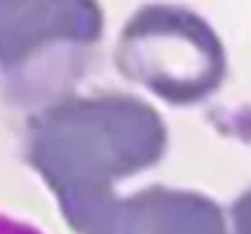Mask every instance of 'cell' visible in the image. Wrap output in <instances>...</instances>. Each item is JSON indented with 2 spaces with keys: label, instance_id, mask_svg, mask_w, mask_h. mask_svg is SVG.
Masks as SVG:
<instances>
[{
  "label": "cell",
  "instance_id": "cell-1",
  "mask_svg": "<svg viewBox=\"0 0 251 234\" xmlns=\"http://www.w3.org/2000/svg\"><path fill=\"white\" fill-rule=\"evenodd\" d=\"M166 147L161 112L125 90L59 95L25 130V158L76 234L117 195L122 181L154 168Z\"/></svg>",
  "mask_w": 251,
  "mask_h": 234
},
{
  "label": "cell",
  "instance_id": "cell-2",
  "mask_svg": "<svg viewBox=\"0 0 251 234\" xmlns=\"http://www.w3.org/2000/svg\"><path fill=\"white\" fill-rule=\"evenodd\" d=\"M122 76L171 105H195L227 78V49L215 27L185 5L137 7L115 42Z\"/></svg>",
  "mask_w": 251,
  "mask_h": 234
},
{
  "label": "cell",
  "instance_id": "cell-3",
  "mask_svg": "<svg viewBox=\"0 0 251 234\" xmlns=\"http://www.w3.org/2000/svg\"><path fill=\"white\" fill-rule=\"evenodd\" d=\"M102 34V10L88 0L0 5V64L27 66L32 59L81 54Z\"/></svg>",
  "mask_w": 251,
  "mask_h": 234
},
{
  "label": "cell",
  "instance_id": "cell-4",
  "mask_svg": "<svg viewBox=\"0 0 251 234\" xmlns=\"http://www.w3.org/2000/svg\"><path fill=\"white\" fill-rule=\"evenodd\" d=\"M81 234H227V215L205 193L147 185L115 195Z\"/></svg>",
  "mask_w": 251,
  "mask_h": 234
},
{
  "label": "cell",
  "instance_id": "cell-5",
  "mask_svg": "<svg viewBox=\"0 0 251 234\" xmlns=\"http://www.w3.org/2000/svg\"><path fill=\"white\" fill-rule=\"evenodd\" d=\"M227 234H251V188L242 190L227 212Z\"/></svg>",
  "mask_w": 251,
  "mask_h": 234
}]
</instances>
